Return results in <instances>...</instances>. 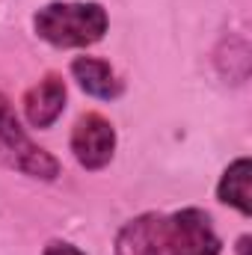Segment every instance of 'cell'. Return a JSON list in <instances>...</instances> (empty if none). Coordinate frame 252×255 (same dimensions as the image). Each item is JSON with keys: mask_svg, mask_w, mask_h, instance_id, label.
<instances>
[{"mask_svg": "<svg viewBox=\"0 0 252 255\" xmlns=\"http://www.w3.org/2000/svg\"><path fill=\"white\" fill-rule=\"evenodd\" d=\"M116 255H223V241L202 208L145 211L119 229Z\"/></svg>", "mask_w": 252, "mask_h": 255, "instance_id": "1", "label": "cell"}, {"mask_svg": "<svg viewBox=\"0 0 252 255\" xmlns=\"http://www.w3.org/2000/svg\"><path fill=\"white\" fill-rule=\"evenodd\" d=\"M107 30L110 15L98 0H54L33 15V33L54 48H92Z\"/></svg>", "mask_w": 252, "mask_h": 255, "instance_id": "2", "label": "cell"}, {"mask_svg": "<svg viewBox=\"0 0 252 255\" xmlns=\"http://www.w3.org/2000/svg\"><path fill=\"white\" fill-rule=\"evenodd\" d=\"M0 163L33 181H57L63 172L60 160L48 148H42L27 133V128H21L12 101L3 92H0Z\"/></svg>", "mask_w": 252, "mask_h": 255, "instance_id": "3", "label": "cell"}, {"mask_svg": "<svg viewBox=\"0 0 252 255\" xmlns=\"http://www.w3.org/2000/svg\"><path fill=\"white\" fill-rule=\"evenodd\" d=\"M68 148L86 172H98L116 154V128L101 113H83L71 128Z\"/></svg>", "mask_w": 252, "mask_h": 255, "instance_id": "4", "label": "cell"}, {"mask_svg": "<svg viewBox=\"0 0 252 255\" xmlns=\"http://www.w3.org/2000/svg\"><path fill=\"white\" fill-rule=\"evenodd\" d=\"M65 80L60 74H45L36 86H30L21 98V110H24V119L30 128H39V130H48V128L57 125V119L63 116L65 110Z\"/></svg>", "mask_w": 252, "mask_h": 255, "instance_id": "5", "label": "cell"}, {"mask_svg": "<svg viewBox=\"0 0 252 255\" xmlns=\"http://www.w3.org/2000/svg\"><path fill=\"white\" fill-rule=\"evenodd\" d=\"M68 71H71V77L77 80V86H80L86 95L98 98V101H116V98L125 92V80L116 74L113 65L107 63V60H101V57L80 54V57L71 60Z\"/></svg>", "mask_w": 252, "mask_h": 255, "instance_id": "6", "label": "cell"}, {"mask_svg": "<svg viewBox=\"0 0 252 255\" xmlns=\"http://www.w3.org/2000/svg\"><path fill=\"white\" fill-rule=\"evenodd\" d=\"M250 178H252V160L250 157H238L232 160L220 181H217V199L235 211H241L244 217L252 214V199H250Z\"/></svg>", "mask_w": 252, "mask_h": 255, "instance_id": "7", "label": "cell"}, {"mask_svg": "<svg viewBox=\"0 0 252 255\" xmlns=\"http://www.w3.org/2000/svg\"><path fill=\"white\" fill-rule=\"evenodd\" d=\"M42 255H86L80 247H74V244H68V241H51L45 250H42Z\"/></svg>", "mask_w": 252, "mask_h": 255, "instance_id": "8", "label": "cell"}, {"mask_svg": "<svg viewBox=\"0 0 252 255\" xmlns=\"http://www.w3.org/2000/svg\"><path fill=\"white\" fill-rule=\"evenodd\" d=\"M238 255H250V235H244L238 241Z\"/></svg>", "mask_w": 252, "mask_h": 255, "instance_id": "9", "label": "cell"}]
</instances>
